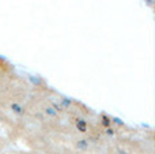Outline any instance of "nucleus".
Returning a JSON list of instances; mask_svg holds the SVG:
<instances>
[{
  "label": "nucleus",
  "instance_id": "7ed1b4c3",
  "mask_svg": "<svg viewBox=\"0 0 155 154\" xmlns=\"http://www.w3.org/2000/svg\"><path fill=\"white\" fill-rule=\"evenodd\" d=\"M45 113L48 115V116H51V117L57 116V111L53 108V106H46V108H45Z\"/></svg>",
  "mask_w": 155,
  "mask_h": 154
},
{
  "label": "nucleus",
  "instance_id": "20e7f679",
  "mask_svg": "<svg viewBox=\"0 0 155 154\" xmlns=\"http://www.w3.org/2000/svg\"><path fill=\"white\" fill-rule=\"evenodd\" d=\"M76 126H78V130L86 131V122H84V120H78Z\"/></svg>",
  "mask_w": 155,
  "mask_h": 154
},
{
  "label": "nucleus",
  "instance_id": "f03ea898",
  "mask_svg": "<svg viewBox=\"0 0 155 154\" xmlns=\"http://www.w3.org/2000/svg\"><path fill=\"white\" fill-rule=\"evenodd\" d=\"M11 109H12L16 115H22V113H23V108H22L19 104H16V102H14L12 105H11Z\"/></svg>",
  "mask_w": 155,
  "mask_h": 154
},
{
  "label": "nucleus",
  "instance_id": "f257e3e1",
  "mask_svg": "<svg viewBox=\"0 0 155 154\" xmlns=\"http://www.w3.org/2000/svg\"><path fill=\"white\" fill-rule=\"evenodd\" d=\"M75 146L79 152H86V150L90 147V142H88L87 139H79V141L76 142Z\"/></svg>",
  "mask_w": 155,
  "mask_h": 154
},
{
  "label": "nucleus",
  "instance_id": "423d86ee",
  "mask_svg": "<svg viewBox=\"0 0 155 154\" xmlns=\"http://www.w3.org/2000/svg\"><path fill=\"white\" fill-rule=\"evenodd\" d=\"M106 134H107V135H113V134H114V131H113V130H110V128H109V130L106 131Z\"/></svg>",
  "mask_w": 155,
  "mask_h": 154
},
{
  "label": "nucleus",
  "instance_id": "39448f33",
  "mask_svg": "<svg viewBox=\"0 0 155 154\" xmlns=\"http://www.w3.org/2000/svg\"><path fill=\"white\" fill-rule=\"evenodd\" d=\"M104 124H105V126H109V124H110V120L107 119L106 116H104Z\"/></svg>",
  "mask_w": 155,
  "mask_h": 154
}]
</instances>
